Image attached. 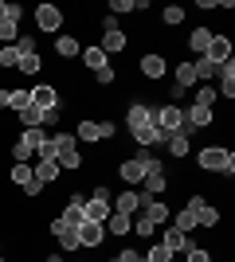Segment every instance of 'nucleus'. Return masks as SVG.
<instances>
[{"label":"nucleus","mask_w":235,"mask_h":262,"mask_svg":"<svg viewBox=\"0 0 235 262\" xmlns=\"http://www.w3.org/2000/svg\"><path fill=\"white\" fill-rule=\"evenodd\" d=\"M196 168L204 176H235V149L227 145H204L200 153H196Z\"/></svg>","instance_id":"obj_1"},{"label":"nucleus","mask_w":235,"mask_h":262,"mask_svg":"<svg viewBox=\"0 0 235 262\" xmlns=\"http://www.w3.org/2000/svg\"><path fill=\"white\" fill-rule=\"evenodd\" d=\"M51 153H55V164L63 172H82V164H87V157L78 153V141L71 133H55L51 137Z\"/></svg>","instance_id":"obj_2"},{"label":"nucleus","mask_w":235,"mask_h":262,"mask_svg":"<svg viewBox=\"0 0 235 262\" xmlns=\"http://www.w3.org/2000/svg\"><path fill=\"white\" fill-rule=\"evenodd\" d=\"M32 20H35V28H39V32L59 35V32H63V20H67V12L59 8V4H51V0H44V4H35V8H32Z\"/></svg>","instance_id":"obj_3"},{"label":"nucleus","mask_w":235,"mask_h":262,"mask_svg":"<svg viewBox=\"0 0 235 262\" xmlns=\"http://www.w3.org/2000/svg\"><path fill=\"white\" fill-rule=\"evenodd\" d=\"M168 55L165 51H145L141 59H137V75L145 78V82H165V75H168Z\"/></svg>","instance_id":"obj_4"},{"label":"nucleus","mask_w":235,"mask_h":262,"mask_svg":"<svg viewBox=\"0 0 235 262\" xmlns=\"http://www.w3.org/2000/svg\"><path fill=\"white\" fill-rule=\"evenodd\" d=\"M153 125L161 133H180L184 129V106H168V102H161V106H153Z\"/></svg>","instance_id":"obj_5"},{"label":"nucleus","mask_w":235,"mask_h":262,"mask_svg":"<svg viewBox=\"0 0 235 262\" xmlns=\"http://www.w3.org/2000/svg\"><path fill=\"white\" fill-rule=\"evenodd\" d=\"M32 106L35 110H63V90L55 82H32Z\"/></svg>","instance_id":"obj_6"},{"label":"nucleus","mask_w":235,"mask_h":262,"mask_svg":"<svg viewBox=\"0 0 235 262\" xmlns=\"http://www.w3.org/2000/svg\"><path fill=\"white\" fill-rule=\"evenodd\" d=\"M141 125H153V106H149L145 98L130 94V106H125V129L134 133V129H141Z\"/></svg>","instance_id":"obj_7"},{"label":"nucleus","mask_w":235,"mask_h":262,"mask_svg":"<svg viewBox=\"0 0 235 262\" xmlns=\"http://www.w3.org/2000/svg\"><path fill=\"white\" fill-rule=\"evenodd\" d=\"M47 231L55 235V243H59V254H75V251H82L78 247V235H75V227H67L59 215H51L47 219Z\"/></svg>","instance_id":"obj_8"},{"label":"nucleus","mask_w":235,"mask_h":262,"mask_svg":"<svg viewBox=\"0 0 235 262\" xmlns=\"http://www.w3.org/2000/svg\"><path fill=\"white\" fill-rule=\"evenodd\" d=\"M200 59H208V63H227V59H235V43H231V35H212V43H208V51L200 55Z\"/></svg>","instance_id":"obj_9"},{"label":"nucleus","mask_w":235,"mask_h":262,"mask_svg":"<svg viewBox=\"0 0 235 262\" xmlns=\"http://www.w3.org/2000/svg\"><path fill=\"white\" fill-rule=\"evenodd\" d=\"M75 235H78V247H82V251H102V243H106V227H102V223H78Z\"/></svg>","instance_id":"obj_10"},{"label":"nucleus","mask_w":235,"mask_h":262,"mask_svg":"<svg viewBox=\"0 0 235 262\" xmlns=\"http://www.w3.org/2000/svg\"><path fill=\"white\" fill-rule=\"evenodd\" d=\"M168 188H173V176H168L165 168H149L145 180H141V192H145V196H157V200L165 196Z\"/></svg>","instance_id":"obj_11"},{"label":"nucleus","mask_w":235,"mask_h":262,"mask_svg":"<svg viewBox=\"0 0 235 262\" xmlns=\"http://www.w3.org/2000/svg\"><path fill=\"white\" fill-rule=\"evenodd\" d=\"M141 204H145V192H137V188H125L122 196H114V211H118V215H130V219L141 211Z\"/></svg>","instance_id":"obj_12"},{"label":"nucleus","mask_w":235,"mask_h":262,"mask_svg":"<svg viewBox=\"0 0 235 262\" xmlns=\"http://www.w3.org/2000/svg\"><path fill=\"white\" fill-rule=\"evenodd\" d=\"M141 215H145L153 227H161V223H168V219H173V208H168V200L145 196V204H141Z\"/></svg>","instance_id":"obj_13"},{"label":"nucleus","mask_w":235,"mask_h":262,"mask_svg":"<svg viewBox=\"0 0 235 262\" xmlns=\"http://www.w3.org/2000/svg\"><path fill=\"white\" fill-rule=\"evenodd\" d=\"M114 172H118V176H122V180H125V188H137V184H141V180H145V164L137 161V157H122Z\"/></svg>","instance_id":"obj_14"},{"label":"nucleus","mask_w":235,"mask_h":262,"mask_svg":"<svg viewBox=\"0 0 235 262\" xmlns=\"http://www.w3.org/2000/svg\"><path fill=\"white\" fill-rule=\"evenodd\" d=\"M212 121H216V110H208V106H184V129H188V133L208 129Z\"/></svg>","instance_id":"obj_15"},{"label":"nucleus","mask_w":235,"mask_h":262,"mask_svg":"<svg viewBox=\"0 0 235 262\" xmlns=\"http://www.w3.org/2000/svg\"><path fill=\"white\" fill-rule=\"evenodd\" d=\"M78 59H82V67H87L90 75H98V71H106V67H110V55L102 51L98 43H87V47H82V55H78Z\"/></svg>","instance_id":"obj_16"},{"label":"nucleus","mask_w":235,"mask_h":262,"mask_svg":"<svg viewBox=\"0 0 235 262\" xmlns=\"http://www.w3.org/2000/svg\"><path fill=\"white\" fill-rule=\"evenodd\" d=\"M188 137H192L188 129L168 133V137H165V149H168V157H173V161H184V157L192 153V141H188Z\"/></svg>","instance_id":"obj_17"},{"label":"nucleus","mask_w":235,"mask_h":262,"mask_svg":"<svg viewBox=\"0 0 235 262\" xmlns=\"http://www.w3.org/2000/svg\"><path fill=\"white\" fill-rule=\"evenodd\" d=\"M78 55H82V39L78 35H71V32L55 35V59H78Z\"/></svg>","instance_id":"obj_18"},{"label":"nucleus","mask_w":235,"mask_h":262,"mask_svg":"<svg viewBox=\"0 0 235 262\" xmlns=\"http://www.w3.org/2000/svg\"><path fill=\"white\" fill-rule=\"evenodd\" d=\"M32 176H35L44 188H51V184H59V180H63V168H59L55 161H39V164H32Z\"/></svg>","instance_id":"obj_19"},{"label":"nucleus","mask_w":235,"mask_h":262,"mask_svg":"<svg viewBox=\"0 0 235 262\" xmlns=\"http://www.w3.org/2000/svg\"><path fill=\"white\" fill-rule=\"evenodd\" d=\"M188 243H192V239H188V235H180L177 227H165V235H161V247H165L173 258H180V254L188 251Z\"/></svg>","instance_id":"obj_20"},{"label":"nucleus","mask_w":235,"mask_h":262,"mask_svg":"<svg viewBox=\"0 0 235 262\" xmlns=\"http://www.w3.org/2000/svg\"><path fill=\"white\" fill-rule=\"evenodd\" d=\"M212 28H204V24H200V28H192V32H188V39H184V47H188V51L192 55H196V59H200V55L204 51H208V43H212Z\"/></svg>","instance_id":"obj_21"},{"label":"nucleus","mask_w":235,"mask_h":262,"mask_svg":"<svg viewBox=\"0 0 235 262\" xmlns=\"http://www.w3.org/2000/svg\"><path fill=\"white\" fill-rule=\"evenodd\" d=\"M130 137H134V149H153V145H165V133L157 129V125H141V129H134Z\"/></svg>","instance_id":"obj_22"},{"label":"nucleus","mask_w":235,"mask_h":262,"mask_svg":"<svg viewBox=\"0 0 235 262\" xmlns=\"http://www.w3.org/2000/svg\"><path fill=\"white\" fill-rule=\"evenodd\" d=\"M102 227H106V235H114V239H130V235H134V219H130V215H118V211H110V219H106Z\"/></svg>","instance_id":"obj_23"},{"label":"nucleus","mask_w":235,"mask_h":262,"mask_svg":"<svg viewBox=\"0 0 235 262\" xmlns=\"http://www.w3.org/2000/svg\"><path fill=\"white\" fill-rule=\"evenodd\" d=\"M110 211H114V200H87L82 215H87V223H106Z\"/></svg>","instance_id":"obj_24"},{"label":"nucleus","mask_w":235,"mask_h":262,"mask_svg":"<svg viewBox=\"0 0 235 262\" xmlns=\"http://www.w3.org/2000/svg\"><path fill=\"white\" fill-rule=\"evenodd\" d=\"M75 141H82V145H102L98 121H94V118H82V121L75 125Z\"/></svg>","instance_id":"obj_25"},{"label":"nucleus","mask_w":235,"mask_h":262,"mask_svg":"<svg viewBox=\"0 0 235 262\" xmlns=\"http://www.w3.org/2000/svg\"><path fill=\"white\" fill-rule=\"evenodd\" d=\"M168 75H173V82H177V86H196V71H192V59H180V63H173L168 67Z\"/></svg>","instance_id":"obj_26"},{"label":"nucleus","mask_w":235,"mask_h":262,"mask_svg":"<svg viewBox=\"0 0 235 262\" xmlns=\"http://www.w3.org/2000/svg\"><path fill=\"white\" fill-rule=\"evenodd\" d=\"M110 16H134V12H149V0H106Z\"/></svg>","instance_id":"obj_27"},{"label":"nucleus","mask_w":235,"mask_h":262,"mask_svg":"<svg viewBox=\"0 0 235 262\" xmlns=\"http://www.w3.org/2000/svg\"><path fill=\"white\" fill-rule=\"evenodd\" d=\"M224 223V211L216 208V204H204L200 211H196V227H204V231H216Z\"/></svg>","instance_id":"obj_28"},{"label":"nucleus","mask_w":235,"mask_h":262,"mask_svg":"<svg viewBox=\"0 0 235 262\" xmlns=\"http://www.w3.org/2000/svg\"><path fill=\"white\" fill-rule=\"evenodd\" d=\"M102 51H106V55H122L125 51V47H130V35H125L122 32V28H118V32H106V35H102Z\"/></svg>","instance_id":"obj_29"},{"label":"nucleus","mask_w":235,"mask_h":262,"mask_svg":"<svg viewBox=\"0 0 235 262\" xmlns=\"http://www.w3.org/2000/svg\"><path fill=\"white\" fill-rule=\"evenodd\" d=\"M32 106V90L28 86H8V114H20V110Z\"/></svg>","instance_id":"obj_30"},{"label":"nucleus","mask_w":235,"mask_h":262,"mask_svg":"<svg viewBox=\"0 0 235 262\" xmlns=\"http://www.w3.org/2000/svg\"><path fill=\"white\" fill-rule=\"evenodd\" d=\"M16 71H20V75H28V78L44 75V55H20V63H16Z\"/></svg>","instance_id":"obj_31"},{"label":"nucleus","mask_w":235,"mask_h":262,"mask_svg":"<svg viewBox=\"0 0 235 262\" xmlns=\"http://www.w3.org/2000/svg\"><path fill=\"white\" fill-rule=\"evenodd\" d=\"M184 16H188V12L180 8V4H165V12H161V24H165V28H180V24H184Z\"/></svg>","instance_id":"obj_32"},{"label":"nucleus","mask_w":235,"mask_h":262,"mask_svg":"<svg viewBox=\"0 0 235 262\" xmlns=\"http://www.w3.org/2000/svg\"><path fill=\"white\" fill-rule=\"evenodd\" d=\"M134 235H137V239H141V243H153V235H157V227H153V223H149L145 215H141V211H137V215H134Z\"/></svg>","instance_id":"obj_33"},{"label":"nucleus","mask_w":235,"mask_h":262,"mask_svg":"<svg viewBox=\"0 0 235 262\" xmlns=\"http://www.w3.org/2000/svg\"><path fill=\"white\" fill-rule=\"evenodd\" d=\"M12 47H16L20 55H39V39H35L32 32H20V39H16Z\"/></svg>","instance_id":"obj_34"},{"label":"nucleus","mask_w":235,"mask_h":262,"mask_svg":"<svg viewBox=\"0 0 235 262\" xmlns=\"http://www.w3.org/2000/svg\"><path fill=\"white\" fill-rule=\"evenodd\" d=\"M28 180H32V164H12V168H8V184L24 188Z\"/></svg>","instance_id":"obj_35"},{"label":"nucleus","mask_w":235,"mask_h":262,"mask_svg":"<svg viewBox=\"0 0 235 262\" xmlns=\"http://www.w3.org/2000/svg\"><path fill=\"white\" fill-rule=\"evenodd\" d=\"M192 71H196V82H208V78H216V71H220V67L208 63V59H192Z\"/></svg>","instance_id":"obj_36"},{"label":"nucleus","mask_w":235,"mask_h":262,"mask_svg":"<svg viewBox=\"0 0 235 262\" xmlns=\"http://www.w3.org/2000/svg\"><path fill=\"white\" fill-rule=\"evenodd\" d=\"M173 227H177L180 235H192V231H196V215H192V211H177V215H173Z\"/></svg>","instance_id":"obj_37"},{"label":"nucleus","mask_w":235,"mask_h":262,"mask_svg":"<svg viewBox=\"0 0 235 262\" xmlns=\"http://www.w3.org/2000/svg\"><path fill=\"white\" fill-rule=\"evenodd\" d=\"M184 262H212V251L208 247H196V243H188V251L180 254Z\"/></svg>","instance_id":"obj_38"},{"label":"nucleus","mask_w":235,"mask_h":262,"mask_svg":"<svg viewBox=\"0 0 235 262\" xmlns=\"http://www.w3.org/2000/svg\"><path fill=\"white\" fill-rule=\"evenodd\" d=\"M141 262H173V254H168L161 243H149V251L141 254Z\"/></svg>","instance_id":"obj_39"},{"label":"nucleus","mask_w":235,"mask_h":262,"mask_svg":"<svg viewBox=\"0 0 235 262\" xmlns=\"http://www.w3.org/2000/svg\"><path fill=\"white\" fill-rule=\"evenodd\" d=\"M216 98H220V94H216V86H200V90H196V102H192V106H208V110H216Z\"/></svg>","instance_id":"obj_40"},{"label":"nucleus","mask_w":235,"mask_h":262,"mask_svg":"<svg viewBox=\"0 0 235 262\" xmlns=\"http://www.w3.org/2000/svg\"><path fill=\"white\" fill-rule=\"evenodd\" d=\"M16 63H20V51H16V47H0V67H4V71H16Z\"/></svg>","instance_id":"obj_41"},{"label":"nucleus","mask_w":235,"mask_h":262,"mask_svg":"<svg viewBox=\"0 0 235 262\" xmlns=\"http://www.w3.org/2000/svg\"><path fill=\"white\" fill-rule=\"evenodd\" d=\"M114 258L118 262H141V251H137V247H125V251H118Z\"/></svg>","instance_id":"obj_42"},{"label":"nucleus","mask_w":235,"mask_h":262,"mask_svg":"<svg viewBox=\"0 0 235 262\" xmlns=\"http://www.w3.org/2000/svg\"><path fill=\"white\" fill-rule=\"evenodd\" d=\"M98 28H102V35H106V32H118V16H110V12H106V16L98 20Z\"/></svg>","instance_id":"obj_43"},{"label":"nucleus","mask_w":235,"mask_h":262,"mask_svg":"<svg viewBox=\"0 0 235 262\" xmlns=\"http://www.w3.org/2000/svg\"><path fill=\"white\" fill-rule=\"evenodd\" d=\"M39 262H67V258H63L59 251H47V254H39Z\"/></svg>","instance_id":"obj_44"},{"label":"nucleus","mask_w":235,"mask_h":262,"mask_svg":"<svg viewBox=\"0 0 235 262\" xmlns=\"http://www.w3.org/2000/svg\"><path fill=\"white\" fill-rule=\"evenodd\" d=\"M8 20V0H0V24Z\"/></svg>","instance_id":"obj_45"},{"label":"nucleus","mask_w":235,"mask_h":262,"mask_svg":"<svg viewBox=\"0 0 235 262\" xmlns=\"http://www.w3.org/2000/svg\"><path fill=\"white\" fill-rule=\"evenodd\" d=\"M0 110H8V90L0 86Z\"/></svg>","instance_id":"obj_46"},{"label":"nucleus","mask_w":235,"mask_h":262,"mask_svg":"<svg viewBox=\"0 0 235 262\" xmlns=\"http://www.w3.org/2000/svg\"><path fill=\"white\" fill-rule=\"evenodd\" d=\"M0 262H8V258H4V251H0Z\"/></svg>","instance_id":"obj_47"},{"label":"nucleus","mask_w":235,"mask_h":262,"mask_svg":"<svg viewBox=\"0 0 235 262\" xmlns=\"http://www.w3.org/2000/svg\"><path fill=\"white\" fill-rule=\"evenodd\" d=\"M0 251H4V239H0Z\"/></svg>","instance_id":"obj_48"},{"label":"nucleus","mask_w":235,"mask_h":262,"mask_svg":"<svg viewBox=\"0 0 235 262\" xmlns=\"http://www.w3.org/2000/svg\"><path fill=\"white\" fill-rule=\"evenodd\" d=\"M78 262H90V258H78Z\"/></svg>","instance_id":"obj_49"}]
</instances>
